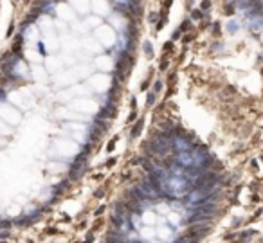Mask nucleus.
I'll return each mask as SVG.
<instances>
[{
    "label": "nucleus",
    "mask_w": 263,
    "mask_h": 243,
    "mask_svg": "<svg viewBox=\"0 0 263 243\" xmlns=\"http://www.w3.org/2000/svg\"><path fill=\"white\" fill-rule=\"evenodd\" d=\"M116 2H119V4H126V6L128 4H132V0H116Z\"/></svg>",
    "instance_id": "obj_17"
},
{
    "label": "nucleus",
    "mask_w": 263,
    "mask_h": 243,
    "mask_svg": "<svg viewBox=\"0 0 263 243\" xmlns=\"http://www.w3.org/2000/svg\"><path fill=\"white\" fill-rule=\"evenodd\" d=\"M171 45H173V43L168 42V43H166V47H164V51H169V49H171Z\"/></svg>",
    "instance_id": "obj_22"
},
{
    "label": "nucleus",
    "mask_w": 263,
    "mask_h": 243,
    "mask_svg": "<svg viewBox=\"0 0 263 243\" xmlns=\"http://www.w3.org/2000/svg\"><path fill=\"white\" fill-rule=\"evenodd\" d=\"M153 101H155V94H153V92H150V94H148V105L151 106V105H153Z\"/></svg>",
    "instance_id": "obj_6"
},
{
    "label": "nucleus",
    "mask_w": 263,
    "mask_h": 243,
    "mask_svg": "<svg viewBox=\"0 0 263 243\" xmlns=\"http://www.w3.org/2000/svg\"><path fill=\"white\" fill-rule=\"evenodd\" d=\"M171 2H173V0H166V2H164V7H169V6H171Z\"/></svg>",
    "instance_id": "obj_24"
},
{
    "label": "nucleus",
    "mask_w": 263,
    "mask_h": 243,
    "mask_svg": "<svg viewBox=\"0 0 263 243\" xmlns=\"http://www.w3.org/2000/svg\"><path fill=\"white\" fill-rule=\"evenodd\" d=\"M142 126H144V121L142 119H139L135 123V126L132 128V137H139L141 135V130H142Z\"/></svg>",
    "instance_id": "obj_1"
},
{
    "label": "nucleus",
    "mask_w": 263,
    "mask_h": 243,
    "mask_svg": "<svg viewBox=\"0 0 263 243\" xmlns=\"http://www.w3.org/2000/svg\"><path fill=\"white\" fill-rule=\"evenodd\" d=\"M112 164H116V159H108V162H106V166H112Z\"/></svg>",
    "instance_id": "obj_20"
},
{
    "label": "nucleus",
    "mask_w": 263,
    "mask_h": 243,
    "mask_svg": "<svg viewBox=\"0 0 263 243\" xmlns=\"http://www.w3.org/2000/svg\"><path fill=\"white\" fill-rule=\"evenodd\" d=\"M0 238H9V231L7 229H2L0 231Z\"/></svg>",
    "instance_id": "obj_8"
},
{
    "label": "nucleus",
    "mask_w": 263,
    "mask_h": 243,
    "mask_svg": "<svg viewBox=\"0 0 263 243\" xmlns=\"http://www.w3.org/2000/svg\"><path fill=\"white\" fill-rule=\"evenodd\" d=\"M261 160H263V157H261Z\"/></svg>",
    "instance_id": "obj_25"
},
{
    "label": "nucleus",
    "mask_w": 263,
    "mask_h": 243,
    "mask_svg": "<svg viewBox=\"0 0 263 243\" xmlns=\"http://www.w3.org/2000/svg\"><path fill=\"white\" fill-rule=\"evenodd\" d=\"M189 25H191V22H189V20H184V22H182V25H180V31H186V29H189Z\"/></svg>",
    "instance_id": "obj_5"
},
{
    "label": "nucleus",
    "mask_w": 263,
    "mask_h": 243,
    "mask_svg": "<svg viewBox=\"0 0 263 243\" xmlns=\"http://www.w3.org/2000/svg\"><path fill=\"white\" fill-rule=\"evenodd\" d=\"M128 36H132V38L137 36V27H135V23H134V20L128 23Z\"/></svg>",
    "instance_id": "obj_2"
},
{
    "label": "nucleus",
    "mask_w": 263,
    "mask_h": 243,
    "mask_svg": "<svg viewBox=\"0 0 263 243\" xmlns=\"http://www.w3.org/2000/svg\"><path fill=\"white\" fill-rule=\"evenodd\" d=\"M211 7V2L209 0H204V2H202V9H209Z\"/></svg>",
    "instance_id": "obj_10"
},
{
    "label": "nucleus",
    "mask_w": 263,
    "mask_h": 243,
    "mask_svg": "<svg viewBox=\"0 0 263 243\" xmlns=\"http://www.w3.org/2000/svg\"><path fill=\"white\" fill-rule=\"evenodd\" d=\"M160 69H162V70H164V69H168V61H162V63H160Z\"/></svg>",
    "instance_id": "obj_19"
},
{
    "label": "nucleus",
    "mask_w": 263,
    "mask_h": 243,
    "mask_svg": "<svg viewBox=\"0 0 263 243\" xmlns=\"http://www.w3.org/2000/svg\"><path fill=\"white\" fill-rule=\"evenodd\" d=\"M234 29H238V23H234V22H229V31L234 32Z\"/></svg>",
    "instance_id": "obj_9"
},
{
    "label": "nucleus",
    "mask_w": 263,
    "mask_h": 243,
    "mask_svg": "<svg viewBox=\"0 0 263 243\" xmlns=\"http://www.w3.org/2000/svg\"><path fill=\"white\" fill-rule=\"evenodd\" d=\"M159 18V15L157 13H151V15H150V22H155Z\"/></svg>",
    "instance_id": "obj_12"
},
{
    "label": "nucleus",
    "mask_w": 263,
    "mask_h": 243,
    "mask_svg": "<svg viewBox=\"0 0 263 243\" xmlns=\"http://www.w3.org/2000/svg\"><path fill=\"white\" fill-rule=\"evenodd\" d=\"M160 88H162V81H155V85H153V90H155V92H160Z\"/></svg>",
    "instance_id": "obj_7"
},
{
    "label": "nucleus",
    "mask_w": 263,
    "mask_h": 243,
    "mask_svg": "<svg viewBox=\"0 0 263 243\" xmlns=\"http://www.w3.org/2000/svg\"><path fill=\"white\" fill-rule=\"evenodd\" d=\"M114 144H116V139H112V140L108 142V146H106V149H108V151H112V149H114Z\"/></svg>",
    "instance_id": "obj_11"
},
{
    "label": "nucleus",
    "mask_w": 263,
    "mask_h": 243,
    "mask_svg": "<svg viewBox=\"0 0 263 243\" xmlns=\"http://www.w3.org/2000/svg\"><path fill=\"white\" fill-rule=\"evenodd\" d=\"M144 52H146L148 56H151V54H153V51H151V43H150V42L144 43Z\"/></svg>",
    "instance_id": "obj_4"
},
{
    "label": "nucleus",
    "mask_w": 263,
    "mask_h": 243,
    "mask_svg": "<svg viewBox=\"0 0 263 243\" xmlns=\"http://www.w3.org/2000/svg\"><path fill=\"white\" fill-rule=\"evenodd\" d=\"M191 40H193V34H189V36H184V43L191 42Z\"/></svg>",
    "instance_id": "obj_16"
},
{
    "label": "nucleus",
    "mask_w": 263,
    "mask_h": 243,
    "mask_svg": "<svg viewBox=\"0 0 263 243\" xmlns=\"http://www.w3.org/2000/svg\"><path fill=\"white\" fill-rule=\"evenodd\" d=\"M13 31H15V23H11V25H9V31H7V36H11V34H13Z\"/></svg>",
    "instance_id": "obj_15"
},
{
    "label": "nucleus",
    "mask_w": 263,
    "mask_h": 243,
    "mask_svg": "<svg viewBox=\"0 0 263 243\" xmlns=\"http://www.w3.org/2000/svg\"><path fill=\"white\" fill-rule=\"evenodd\" d=\"M148 83H150V81H144V83L141 85V90H146V86H148Z\"/></svg>",
    "instance_id": "obj_21"
},
{
    "label": "nucleus",
    "mask_w": 263,
    "mask_h": 243,
    "mask_svg": "<svg viewBox=\"0 0 263 243\" xmlns=\"http://www.w3.org/2000/svg\"><path fill=\"white\" fill-rule=\"evenodd\" d=\"M38 51L42 54H45V47H43V43H38Z\"/></svg>",
    "instance_id": "obj_14"
},
{
    "label": "nucleus",
    "mask_w": 263,
    "mask_h": 243,
    "mask_svg": "<svg viewBox=\"0 0 263 243\" xmlns=\"http://www.w3.org/2000/svg\"><path fill=\"white\" fill-rule=\"evenodd\" d=\"M58 233V229H47V234H56Z\"/></svg>",
    "instance_id": "obj_18"
},
{
    "label": "nucleus",
    "mask_w": 263,
    "mask_h": 243,
    "mask_svg": "<svg viewBox=\"0 0 263 243\" xmlns=\"http://www.w3.org/2000/svg\"><path fill=\"white\" fill-rule=\"evenodd\" d=\"M135 117H137V114H135V112H132V114H130V117H128V121L132 123V121H135Z\"/></svg>",
    "instance_id": "obj_13"
},
{
    "label": "nucleus",
    "mask_w": 263,
    "mask_h": 243,
    "mask_svg": "<svg viewBox=\"0 0 263 243\" xmlns=\"http://www.w3.org/2000/svg\"><path fill=\"white\" fill-rule=\"evenodd\" d=\"M180 32H182V31H180V29H179V31H177V32H175V34H173V38H175V40H177V38H180Z\"/></svg>",
    "instance_id": "obj_23"
},
{
    "label": "nucleus",
    "mask_w": 263,
    "mask_h": 243,
    "mask_svg": "<svg viewBox=\"0 0 263 243\" xmlns=\"http://www.w3.org/2000/svg\"><path fill=\"white\" fill-rule=\"evenodd\" d=\"M191 18H193V20H200V18H204V15H202V11L200 9H195L193 11V15H191Z\"/></svg>",
    "instance_id": "obj_3"
}]
</instances>
